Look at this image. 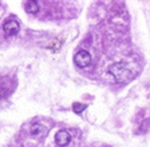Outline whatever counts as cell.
Listing matches in <instances>:
<instances>
[{
  "mask_svg": "<svg viewBox=\"0 0 150 147\" xmlns=\"http://www.w3.org/2000/svg\"><path fill=\"white\" fill-rule=\"evenodd\" d=\"M72 110H74V113L81 114L83 110H86V104H83V103H74V104H72Z\"/></svg>",
  "mask_w": 150,
  "mask_h": 147,
  "instance_id": "7",
  "label": "cell"
},
{
  "mask_svg": "<svg viewBox=\"0 0 150 147\" xmlns=\"http://www.w3.org/2000/svg\"><path fill=\"white\" fill-rule=\"evenodd\" d=\"M74 62H75V64H76L78 67H81V68L88 67L91 64L90 53H88L87 51H84V50L78 51V52H76V55H75V58H74Z\"/></svg>",
  "mask_w": 150,
  "mask_h": 147,
  "instance_id": "2",
  "label": "cell"
},
{
  "mask_svg": "<svg viewBox=\"0 0 150 147\" xmlns=\"http://www.w3.org/2000/svg\"><path fill=\"white\" fill-rule=\"evenodd\" d=\"M3 30H4V34L8 35V36H11V35L18 34L19 30H20V25H19V23H18V20L16 19L9 18V19H7L6 22H4Z\"/></svg>",
  "mask_w": 150,
  "mask_h": 147,
  "instance_id": "3",
  "label": "cell"
},
{
  "mask_svg": "<svg viewBox=\"0 0 150 147\" xmlns=\"http://www.w3.org/2000/svg\"><path fill=\"white\" fill-rule=\"evenodd\" d=\"M70 141H71V136H70V134L67 131H58L55 135V142L56 144L59 147H64L67 146V144L70 143Z\"/></svg>",
  "mask_w": 150,
  "mask_h": 147,
  "instance_id": "4",
  "label": "cell"
},
{
  "mask_svg": "<svg viewBox=\"0 0 150 147\" xmlns=\"http://www.w3.org/2000/svg\"><path fill=\"white\" fill-rule=\"evenodd\" d=\"M109 74L114 78V80L118 83H126L131 79V72L129 66L125 62H119L112 64L109 68Z\"/></svg>",
  "mask_w": 150,
  "mask_h": 147,
  "instance_id": "1",
  "label": "cell"
},
{
  "mask_svg": "<svg viewBox=\"0 0 150 147\" xmlns=\"http://www.w3.org/2000/svg\"><path fill=\"white\" fill-rule=\"evenodd\" d=\"M24 10L27 11V13H38L39 12V4H38V1H25Z\"/></svg>",
  "mask_w": 150,
  "mask_h": 147,
  "instance_id": "5",
  "label": "cell"
},
{
  "mask_svg": "<svg viewBox=\"0 0 150 147\" xmlns=\"http://www.w3.org/2000/svg\"><path fill=\"white\" fill-rule=\"evenodd\" d=\"M44 132V127L42 124H38V123H35V124H32L31 127V134L34 135V136H39V135H42Z\"/></svg>",
  "mask_w": 150,
  "mask_h": 147,
  "instance_id": "6",
  "label": "cell"
}]
</instances>
